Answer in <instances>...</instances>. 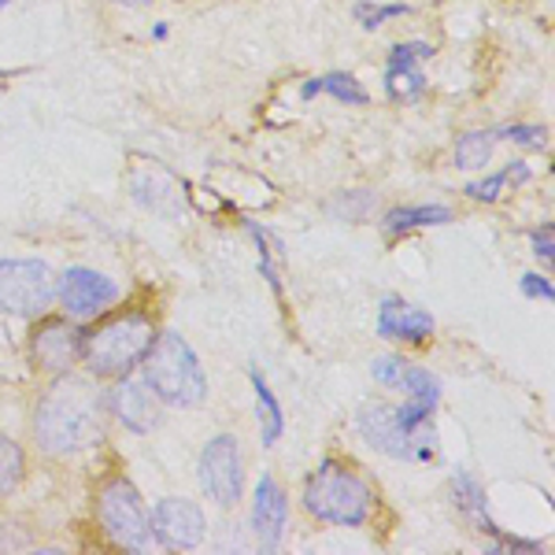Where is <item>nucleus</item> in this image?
Wrapping results in <instances>:
<instances>
[{
    "label": "nucleus",
    "instance_id": "obj_11",
    "mask_svg": "<svg viewBox=\"0 0 555 555\" xmlns=\"http://www.w3.org/2000/svg\"><path fill=\"white\" fill-rule=\"evenodd\" d=\"M30 356L41 371H49L60 378V374H67L70 366L82 360V334H78V326H70L67 319H49L34 330Z\"/></svg>",
    "mask_w": 555,
    "mask_h": 555
},
{
    "label": "nucleus",
    "instance_id": "obj_20",
    "mask_svg": "<svg viewBox=\"0 0 555 555\" xmlns=\"http://www.w3.org/2000/svg\"><path fill=\"white\" fill-rule=\"evenodd\" d=\"M26 478L23 449L8 434H0V496H15Z\"/></svg>",
    "mask_w": 555,
    "mask_h": 555
},
{
    "label": "nucleus",
    "instance_id": "obj_31",
    "mask_svg": "<svg viewBox=\"0 0 555 555\" xmlns=\"http://www.w3.org/2000/svg\"><path fill=\"white\" fill-rule=\"evenodd\" d=\"M115 4H149V0H115Z\"/></svg>",
    "mask_w": 555,
    "mask_h": 555
},
{
    "label": "nucleus",
    "instance_id": "obj_1",
    "mask_svg": "<svg viewBox=\"0 0 555 555\" xmlns=\"http://www.w3.org/2000/svg\"><path fill=\"white\" fill-rule=\"evenodd\" d=\"M104 434V411L101 397L86 378H70L60 374V382L41 397L38 411H34V437L44 452L67 455L82 452L96 444Z\"/></svg>",
    "mask_w": 555,
    "mask_h": 555
},
{
    "label": "nucleus",
    "instance_id": "obj_25",
    "mask_svg": "<svg viewBox=\"0 0 555 555\" xmlns=\"http://www.w3.org/2000/svg\"><path fill=\"white\" fill-rule=\"evenodd\" d=\"M492 138H507L515 141V145H526V149H544V141H548V130L544 127H500L492 130Z\"/></svg>",
    "mask_w": 555,
    "mask_h": 555
},
{
    "label": "nucleus",
    "instance_id": "obj_29",
    "mask_svg": "<svg viewBox=\"0 0 555 555\" xmlns=\"http://www.w3.org/2000/svg\"><path fill=\"white\" fill-rule=\"evenodd\" d=\"M319 93H322V78H311V82L300 89V96H304V101H311V96H319Z\"/></svg>",
    "mask_w": 555,
    "mask_h": 555
},
{
    "label": "nucleus",
    "instance_id": "obj_17",
    "mask_svg": "<svg viewBox=\"0 0 555 555\" xmlns=\"http://www.w3.org/2000/svg\"><path fill=\"white\" fill-rule=\"evenodd\" d=\"M441 222H452V208H441V204H423V208H392L382 219V230L389 237L397 234H411V230H423V227H441Z\"/></svg>",
    "mask_w": 555,
    "mask_h": 555
},
{
    "label": "nucleus",
    "instance_id": "obj_7",
    "mask_svg": "<svg viewBox=\"0 0 555 555\" xmlns=\"http://www.w3.org/2000/svg\"><path fill=\"white\" fill-rule=\"evenodd\" d=\"M56 285L41 259H0V308L20 319H38L49 311Z\"/></svg>",
    "mask_w": 555,
    "mask_h": 555
},
{
    "label": "nucleus",
    "instance_id": "obj_9",
    "mask_svg": "<svg viewBox=\"0 0 555 555\" xmlns=\"http://www.w3.org/2000/svg\"><path fill=\"white\" fill-rule=\"evenodd\" d=\"M152 518V533H156V544L164 548H196L208 533V522H204V512L193 504V500L182 496H167L156 504Z\"/></svg>",
    "mask_w": 555,
    "mask_h": 555
},
{
    "label": "nucleus",
    "instance_id": "obj_19",
    "mask_svg": "<svg viewBox=\"0 0 555 555\" xmlns=\"http://www.w3.org/2000/svg\"><path fill=\"white\" fill-rule=\"evenodd\" d=\"M492 145H496L492 130L463 133V138L455 141V164H460L463 171H481V167L489 164V156H492Z\"/></svg>",
    "mask_w": 555,
    "mask_h": 555
},
{
    "label": "nucleus",
    "instance_id": "obj_32",
    "mask_svg": "<svg viewBox=\"0 0 555 555\" xmlns=\"http://www.w3.org/2000/svg\"><path fill=\"white\" fill-rule=\"evenodd\" d=\"M8 4H12V0H0V8H8Z\"/></svg>",
    "mask_w": 555,
    "mask_h": 555
},
{
    "label": "nucleus",
    "instance_id": "obj_2",
    "mask_svg": "<svg viewBox=\"0 0 555 555\" xmlns=\"http://www.w3.org/2000/svg\"><path fill=\"white\" fill-rule=\"evenodd\" d=\"M152 341H156L152 319L141 311H127L82 334V360L96 378H127L149 356Z\"/></svg>",
    "mask_w": 555,
    "mask_h": 555
},
{
    "label": "nucleus",
    "instance_id": "obj_5",
    "mask_svg": "<svg viewBox=\"0 0 555 555\" xmlns=\"http://www.w3.org/2000/svg\"><path fill=\"white\" fill-rule=\"evenodd\" d=\"M96 515H101L104 533L112 544L127 552H152L156 548V533H152V518L141 504L138 489L127 478H112L96 496Z\"/></svg>",
    "mask_w": 555,
    "mask_h": 555
},
{
    "label": "nucleus",
    "instance_id": "obj_28",
    "mask_svg": "<svg viewBox=\"0 0 555 555\" xmlns=\"http://www.w3.org/2000/svg\"><path fill=\"white\" fill-rule=\"evenodd\" d=\"M530 241H533V253L544 259V263H552L555 259V253H552V227H541V230H533L530 234Z\"/></svg>",
    "mask_w": 555,
    "mask_h": 555
},
{
    "label": "nucleus",
    "instance_id": "obj_15",
    "mask_svg": "<svg viewBox=\"0 0 555 555\" xmlns=\"http://www.w3.org/2000/svg\"><path fill=\"white\" fill-rule=\"evenodd\" d=\"M253 530L263 552H274L285 533V492L274 478H259L253 500Z\"/></svg>",
    "mask_w": 555,
    "mask_h": 555
},
{
    "label": "nucleus",
    "instance_id": "obj_16",
    "mask_svg": "<svg viewBox=\"0 0 555 555\" xmlns=\"http://www.w3.org/2000/svg\"><path fill=\"white\" fill-rule=\"evenodd\" d=\"M452 492H455V504L463 507V515H467L470 522L478 526V530H486V533L496 537V544L504 541V530H500V526L489 518V507H486V489H481V481L474 478L470 470H460V474H455Z\"/></svg>",
    "mask_w": 555,
    "mask_h": 555
},
{
    "label": "nucleus",
    "instance_id": "obj_21",
    "mask_svg": "<svg viewBox=\"0 0 555 555\" xmlns=\"http://www.w3.org/2000/svg\"><path fill=\"white\" fill-rule=\"evenodd\" d=\"M526 178H530V167H526L522 159H518V164H507L504 171H496V175L481 178V182L467 185V196H474V201L492 204V201H500V193H504V185H507V182L518 185V182H526Z\"/></svg>",
    "mask_w": 555,
    "mask_h": 555
},
{
    "label": "nucleus",
    "instance_id": "obj_22",
    "mask_svg": "<svg viewBox=\"0 0 555 555\" xmlns=\"http://www.w3.org/2000/svg\"><path fill=\"white\" fill-rule=\"evenodd\" d=\"M400 392H408L411 400H423V404L437 408V400H441V382H437L429 371H423V366L404 363V374H400Z\"/></svg>",
    "mask_w": 555,
    "mask_h": 555
},
{
    "label": "nucleus",
    "instance_id": "obj_12",
    "mask_svg": "<svg viewBox=\"0 0 555 555\" xmlns=\"http://www.w3.org/2000/svg\"><path fill=\"white\" fill-rule=\"evenodd\" d=\"M429 56H434V44H426V41L397 44V49L389 52V67H385V89H389V96H397V101H415L426 89V78H423V70H418V64Z\"/></svg>",
    "mask_w": 555,
    "mask_h": 555
},
{
    "label": "nucleus",
    "instance_id": "obj_3",
    "mask_svg": "<svg viewBox=\"0 0 555 555\" xmlns=\"http://www.w3.org/2000/svg\"><path fill=\"white\" fill-rule=\"evenodd\" d=\"M145 385L156 392V400L171 408H196L208 397V382H204L201 360L185 337L178 334H159L152 341L145 360Z\"/></svg>",
    "mask_w": 555,
    "mask_h": 555
},
{
    "label": "nucleus",
    "instance_id": "obj_27",
    "mask_svg": "<svg viewBox=\"0 0 555 555\" xmlns=\"http://www.w3.org/2000/svg\"><path fill=\"white\" fill-rule=\"evenodd\" d=\"M522 293H526V297H544V300L555 297L552 282H548V278H541V274H526L522 278Z\"/></svg>",
    "mask_w": 555,
    "mask_h": 555
},
{
    "label": "nucleus",
    "instance_id": "obj_26",
    "mask_svg": "<svg viewBox=\"0 0 555 555\" xmlns=\"http://www.w3.org/2000/svg\"><path fill=\"white\" fill-rule=\"evenodd\" d=\"M371 374L378 378L382 385H389V389H400V374H404V360H397V356H378L371 366Z\"/></svg>",
    "mask_w": 555,
    "mask_h": 555
},
{
    "label": "nucleus",
    "instance_id": "obj_13",
    "mask_svg": "<svg viewBox=\"0 0 555 555\" xmlns=\"http://www.w3.org/2000/svg\"><path fill=\"white\" fill-rule=\"evenodd\" d=\"M378 334L389 341H408V345H423L434 337V315L426 308L400 300V297H385L378 308Z\"/></svg>",
    "mask_w": 555,
    "mask_h": 555
},
{
    "label": "nucleus",
    "instance_id": "obj_23",
    "mask_svg": "<svg viewBox=\"0 0 555 555\" xmlns=\"http://www.w3.org/2000/svg\"><path fill=\"white\" fill-rule=\"evenodd\" d=\"M322 89L341 104H366V89L360 86V78H352L348 70H334V75H326L322 78Z\"/></svg>",
    "mask_w": 555,
    "mask_h": 555
},
{
    "label": "nucleus",
    "instance_id": "obj_6",
    "mask_svg": "<svg viewBox=\"0 0 555 555\" xmlns=\"http://www.w3.org/2000/svg\"><path fill=\"white\" fill-rule=\"evenodd\" d=\"M360 434L366 444H374L378 452L392 455V460H434L437 455V434L434 426L423 423L418 429H404L397 423L389 404H366L360 411Z\"/></svg>",
    "mask_w": 555,
    "mask_h": 555
},
{
    "label": "nucleus",
    "instance_id": "obj_30",
    "mask_svg": "<svg viewBox=\"0 0 555 555\" xmlns=\"http://www.w3.org/2000/svg\"><path fill=\"white\" fill-rule=\"evenodd\" d=\"M4 345H12V326H8L4 308H0V348H4Z\"/></svg>",
    "mask_w": 555,
    "mask_h": 555
},
{
    "label": "nucleus",
    "instance_id": "obj_10",
    "mask_svg": "<svg viewBox=\"0 0 555 555\" xmlns=\"http://www.w3.org/2000/svg\"><path fill=\"white\" fill-rule=\"evenodd\" d=\"M60 300H64L67 315L93 319L119 300V285H115L112 278L89 271V267H70V271H64V278H60Z\"/></svg>",
    "mask_w": 555,
    "mask_h": 555
},
{
    "label": "nucleus",
    "instance_id": "obj_8",
    "mask_svg": "<svg viewBox=\"0 0 555 555\" xmlns=\"http://www.w3.org/2000/svg\"><path fill=\"white\" fill-rule=\"evenodd\" d=\"M201 489L208 492L219 507H234L245 492V467H241V449L234 434H219L204 444L201 467H196Z\"/></svg>",
    "mask_w": 555,
    "mask_h": 555
},
{
    "label": "nucleus",
    "instance_id": "obj_24",
    "mask_svg": "<svg viewBox=\"0 0 555 555\" xmlns=\"http://www.w3.org/2000/svg\"><path fill=\"white\" fill-rule=\"evenodd\" d=\"M411 8L408 4H356V20H360V26H366V30H378V26L385 20H392V15H408Z\"/></svg>",
    "mask_w": 555,
    "mask_h": 555
},
{
    "label": "nucleus",
    "instance_id": "obj_14",
    "mask_svg": "<svg viewBox=\"0 0 555 555\" xmlns=\"http://www.w3.org/2000/svg\"><path fill=\"white\" fill-rule=\"evenodd\" d=\"M107 408H112L115 418L127 429H133V434H152L159 423L156 392H152L145 382H130V378L119 382L107 392Z\"/></svg>",
    "mask_w": 555,
    "mask_h": 555
},
{
    "label": "nucleus",
    "instance_id": "obj_4",
    "mask_svg": "<svg viewBox=\"0 0 555 555\" xmlns=\"http://www.w3.org/2000/svg\"><path fill=\"white\" fill-rule=\"evenodd\" d=\"M304 507L326 526H363L371 515V486L337 460H326L304 486Z\"/></svg>",
    "mask_w": 555,
    "mask_h": 555
},
{
    "label": "nucleus",
    "instance_id": "obj_18",
    "mask_svg": "<svg viewBox=\"0 0 555 555\" xmlns=\"http://www.w3.org/2000/svg\"><path fill=\"white\" fill-rule=\"evenodd\" d=\"M248 378H253V389H256V400H259V423H263V444H274L278 437H282V408H278V397L271 392V385L263 382V374H259V366L248 371Z\"/></svg>",
    "mask_w": 555,
    "mask_h": 555
}]
</instances>
